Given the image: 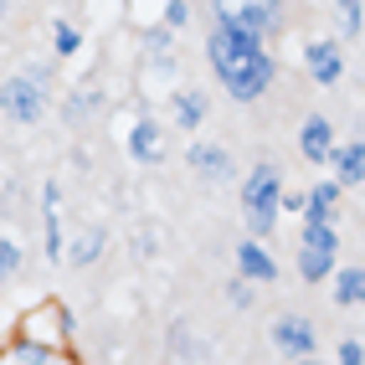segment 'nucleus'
I'll use <instances>...</instances> for the list:
<instances>
[{
	"instance_id": "obj_1",
	"label": "nucleus",
	"mask_w": 365,
	"mask_h": 365,
	"mask_svg": "<svg viewBox=\"0 0 365 365\" xmlns=\"http://www.w3.org/2000/svg\"><path fill=\"white\" fill-rule=\"evenodd\" d=\"M278 196H283V180L273 165H257L247 185H242V216H247V232L252 237H267L278 227Z\"/></svg>"
},
{
	"instance_id": "obj_2",
	"label": "nucleus",
	"mask_w": 365,
	"mask_h": 365,
	"mask_svg": "<svg viewBox=\"0 0 365 365\" xmlns=\"http://www.w3.org/2000/svg\"><path fill=\"white\" fill-rule=\"evenodd\" d=\"M0 113H6L11 124H36L46 113V88L36 78H26V72H16V78L0 83Z\"/></svg>"
},
{
	"instance_id": "obj_3",
	"label": "nucleus",
	"mask_w": 365,
	"mask_h": 365,
	"mask_svg": "<svg viewBox=\"0 0 365 365\" xmlns=\"http://www.w3.org/2000/svg\"><path fill=\"white\" fill-rule=\"evenodd\" d=\"M273 350L283 360H304L319 350V334H314V324L304 314H283V319H273Z\"/></svg>"
},
{
	"instance_id": "obj_4",
	"label": "nucleus",
	"mask_w": 365,
	"mask_h": 365,
	"mask_svg": "<svg viewBox=\"0 0 365 365\" xmlns=\"http://www.w3.org/2000/svg\"><path fill=\"white\" fill-rule=\"evenodd\" d=\"M304 67H309V78L319 88H334L339 78H345V52H339V41L319 36V41L304 46Z\"/></svg>"
},
{
	"instance_id": "obj_5",
	"label": "nucleus",
	"mask_w": 365,
	"mask_h": 365,
	"mask_svg": "<svg viewBox=\"0 0 365 365\" xmlns=\"http://www.w3.org/2000/svg\"><path fill=\"white\" fill-rule=\"evenodd\" d=\"M216 21H237V26L267 31L278 21V0H216Z\"/></svg>"
},
{
	"instance_id": "obj_6",
	"label": "nucleus",
	"mask_w": 365,
	"mask_h": 365,
	"mask_svg": "<svg viewBox=\"0 0 365 365\" xmlns=\"http://www.w3.org/2000/svg\"><path fill=\"white\" fill-rule=\"evenodd\" d=\"M299 155H304L309 165H329V155H334V129H329L324 113H309V118H304V129H299Z\"/></svg>"
},
{
	"instance_id": "obj_7",
	"label": "nucleus",
	"mask_w": 365,
	"mask_h": 365,
	"mask_svg": "<svg viewBox=\"0 0 365 365\" xmlns=\"http://www.w3.org/2000/svg\"><path fill=\"white\" fill-rule=\"evenodd\" d=\"M185 165L196 170L201 180H232V155L222 150V144H211V139H196L185 150Z\"/></svg>"
},
{
	"instance_id": "obj_8",
	"label": "nucleus",
	"mask_w": 365,
	"mask_h": 365,
	"mask_svg": "<svg viewBox=\"0 0 365 365\" xmlns=\"http://www.w3.org/2000/svg\"><path fill=\"white\" fill-rule=\"evenodd\" d=\"M237 273L247 278V283H273L278 278V262H273V252L262 247V237H247L237 247Z\"/></svg>"
},
{
	"instance_id": "obj_9",
	"label": "nucleus",
	"mask_w": 365,
	"mask_h": 365,
	"mask_svg": "<svg viewBox=\"0 0 365 365\" xmlns=\"http://www.w3.org/2000/svg\"><path fill=\"white\" fill-rule=\"evenodd\" d=\"M129 155L139 165H160L165 160V129L155 124V118H134V129H129Z\"/></svg>"
},
{
	"instance_id": "obj_10",
	"label": "nucleus",
	"mask_w": 365,
	"mask_h": 365,
	"mask_svg": "<svg viewBox=\"0 0 365 365\" xmlns=\"http://www.w3.org/2000/svg\"><path fill=\"white\" fill-rule=\"evenodd\" d=\"M170 108H175V129H201L206 113H211V98L201 88H180L175 98H170Z\"/></svg>"
},
{
	"instance_id": "obj_11",
	"label": "nucleus",
	"mask_w": 365,
	"mask_h": 365,
	"mask_svg": "<svg viewBox=\"0 0 365 365\" xmlns=\"http://www.w3.org/2000/svg\"><path fill=\"white\" fill-rule=\"evenodd\" d=\"M329 165H334V180H339V185H360V180H365V139L345 144V150L334 144Z\"/></svg>"
},
{
	"instance_id": "obj_12",
	"label": "nucleus",
	"mask_w": 365,
	"mask_h": 365,
	"mask_svg": "<svg viewBox=\"0 0 365 365\" xmlns=\"http://www.w3.org/2000/svg\"><path fill=\"white\" fill-rule=\"evenodd\" d=\"M329 278H334V304L339 309L365 304V267H339V273H329Z\"/></svg>"
},
{
	"instance_id": "obj_13",
	"label": "nucleus",
	"mask_w": 365,
	"mask_h": 365,
	"mask_svg": "<svg viewBox=\"0 0 365 365\" xmlns=\"http://www.w3.org/2000/svg\"><path fill=\"white\" fill-rule=\"evenodd\" d=\"M334 206H339V180H324V185H314L309 196H304V222H319V216H334Z\"/></svg>"
},
{
	"instance_id": "obj_14",
	"label": "nucleus",
	"mask_w": 365,
	"mask_h": 365,
	"mask_svg": "<svg viewBox=\"0 0 365 365\" xmlns=\"http://www.w3.org/2000/svg\"><path fill=\"white\" fill-rule=\"evenodd\" d=\"M334 273V252H319V247H304L299 252V278L304 283H324Z\"/></svg>"
},
{
	"instance_id": "obj_15",
	"label": "nucleus",
	"mask_w": 365,
	"mask_h": 365,
	"mask_svg": "<svg viewBox=\"0 0 365 365\" xmlns=\"http://www.w3.org/2000/svg\"><path fill=\"white\" fill-rule=\"evenodd\" d=\"M304 247H319V252H339V232L329 227V216H319V222H304Z\"/></svg>"
},
{
	"instance_id": "obj_16",
	"label": "nucleus",
	"mask_w": 365,
	"mask_h": 365,
	"mask_svg": "<svg viewBox=\"0 0 365 365\" xmlns=\"http://www.w3.org/2000/svg\"><path fill=\"white\" fill-rule=\"evenodd\" d=\"M339 36H360L365 31V0H339Z\"/></svg>"
},
{
	"instance_id": "obj_17",
	"label": "nucleus",
	"mask_w": 365,
	"mask_h": 365,
	"mask_svg": "<svg viewBox=\"0 0 365 365\" xmlns=\"http://www.w3.org/2000/svg\"><path fill=\"white\" fill-rule=\"evenodd\" d=\"M103 242H108V237H103L98 227H93V232H83V237H78V247H72V262H78V267H88L93 257L103 252Z\"/></svg>"
},
{
	"instance_id": "obj_18",
	"label": "nucleus",
	"mask_w": 365,
	"mask_h": 365,
	"mask_svg": "<svg viewBox=\"0 0 365 365\" xmlns=\"http://www.w3.org/2000/svg\"><path fill=\"white\" fill-rule=\"evenodd\" d=\"M11 273H21V247H16L11 237H0V288H6Z\"/></svg>"
},
{
	"instance_id": "obj_19",
	"label": "nucleus",
	"mask_w": 365,
	"mask_h": 365,
	"mask_svg": "<svg viewBox=\"0 0 365 365\" xmlns=\"http://www.w3.org/2000/svg\"><path fill=\"white\" fill-rule=\"evenodd\" d=\"M46 211V257H62V222H57V206H41Z\"/></svg>"
},
{
	"instance_id": "obj_20",
	"label": "nucleus",
	"mask_w": 365,
	"mask_h": 365,
	"mask_svg": "<svg viewBox=\"0 0 365 365\" xmlns=\"http://www.w3.org/2000/svg\"><path fill=\"white\" fill-rule=\"evenodd\" d=\"M83 46V36H78V26H67V21H57V57H72Z\"/></svg>"
},
{
	"instance_id": "obj_21",
	"label": "nucleus",
	"mask_w": 365,
	"mask_h": 365,
	"mask_svg": "<svg viewBox=\"0 0 365 365\" xmlns=\"http://www.w3.org/2000/svg\"><path fill=\"white\" fill-rule=\"evenodd\" d=\"M11 360H21V365H41V360H52V350H46V345H16Z\"/></svg>"
},
{
	"instance_id": "obj_22",
	"label": "nucleus",
	"mask_w": 365,
	"mask_h": 365,
	"mask_svg": "<svg viewBox=\"0 0 365 365\" xmlns=\"http://www.w3.org/2000/svg\"><path fill=\"white\" fill-rule=\"evenodd\" d=\"M185 16H190L185 0H170V6H165V26H170V31H180V26H185Z\"/></svg>"
},
{
	"instance_id": "obj_23",
	"label": "nucleus",
	"mask_w": 365,
	"mask_h": 365,
	"mask_svg": "<svg viewBox=\"0 0 365 365\" xmlns=\"http://www.w3.org/2000/svg\"><path fill=\"white\" fill-rule=\"evenodd\" d=\"M339 365H365V345H360V339H345V345H339Z\"/></svg>"
},
{
	"instance_id": "obj_24",
	"label": "nucleus",
	"mask_w": 365,
	"mask_h": 365,
	"mask_svg": "<svg viewBox=\"0 0 365 365\" xmlns=\"http://www.w3.org/2000/svg\"><path fill=\"white\" fill-rule=\"evenodd\" d=\"M26 78H36V83L46 88V78H52V67H46V62H31V67H26Z\"/></svg>"
},
{
	"instance_id": "obj_25",
	"label": "nucleus",
	"mask_w": 365,
	"mask_h": 365,
	"mask_svg": "<svg viewBox=\"0 0 365 365\" xmlns=\"http://www.w3.org/2000/svg\"><path fill=\"white\" fill-rule=\"evenodd\" d=\"M232 304H237V309H247V304H252V294H247V283H237V288H232Z\"/></svg>"
}]
</instances>
